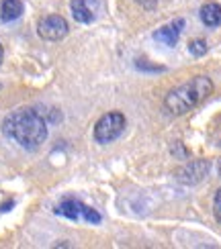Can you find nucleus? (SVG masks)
Listing matches in <instances>:
<instances>
[{"label":"nucleus","mask_w":221,"mask_h":249,"mask_svg":"<svg viewBox=\"0 0 221 249\" xmlns=\"http://www.w3.org/2000/svg\"><path fill=\"white\" fill-rule=\"evenodd\" d=\"M2 131L6 137L15 139L25 149H37L47 139V124L43 117L33 108H20L10 112L2 123Z\"/></svg>","instance_id":"nucleus-1"},{"label":"nucleus","mask_w":221,"mask_h":249,"mask_svg":"<svg viewBox=\"0 0 221 249\" xmlns=\"http://www.w3.org/2000/svg\"><path fill=\"white\" fill-rule=\"evenodd\" d=\"M213 92V82L207 76H195L178 88L170 90L164 98V107L170 115H186L188 110L199 107Z\"/></svg>","instance_id":"nucleus-2"},{"label":"nucleus","mask_w":221,"mask_h":249,"mask_svg":"<svg viewBox=\"0 0 221 249\" xmlns=\"http://www.w3.org/2000/svg\"><path fill=\"white\" fill-rule=\"evenodd\" d=\"M123 131H125V117L121 112H107L94 124V139H97V143L104 145L121 137Z\"/></svg>","instance_id":"nucleus-3"},{"label":"nucleus","mask_w":221,"mask_h":249,"mask_svg":"<svg viewBox=\"0 0 221 249\" xmlns=\"http://www.w3.org/2000/svg\"><path fill=\"white\" fill-rule=\"evenodd\" d=\"M68 20L60 15H47L37 23V33L45 41H60L68 35Z\"/></svg>","instance_id":"nucleus-4"},{"label":"nucleus","mask_w":221,"mask_h":249,"mask_svg":"<svg viewBox=\"0 0 221 249\" xmlns=\"http://www.w3.org/2000/svg\"><path fill=\"white\" fill-rule=\"evenodd\" d=\"M207 172H209V161L195 160V161H188L186 165H182V168L176 172V178L182 184H197L205 178Z\"/></svg>","instance_id":"nucleus-5"},{"label":"nucleus","mask_w":221,"mask_h":249,"mask_svg":"<svg viewBox=\"0 0 221 249\" xmlns=\"http://www.w3.org/2000/svg\"><path fill=\"white\" fill-rule=\"evenodd\" d=\"M182 27H184V18H176L174 23L162 27L160 31H156V33H154V39H156V41H160V43H164V45H168V47H172V45H176L178 35H181Z\"/></svg>","instance_id":"nucleus-6"},{"label":"nucleus","mask_w":221,"mask_h":249,"mask_svg":"<svg viewBox=\"0 0 221 249\" xmlns=\"http://www.w3.org/2000/svg\"><path fill=\"white\" fill-rule=\"evenodd\" d=\"M72 17L78 20V23H90L94 18V6H97V0H72Z\"/></svg>","instance_id":"nucleus-7"},{"label":"nucleus","mask_w":221,"mask_h":249,"mask_svg":"<svg viewBox=\"0 0 221 249\" xmlns=\"http://www.w3.org/2000/svg\"><path fill=\"white\" fill-rule=\"evenodd\" d=\"M84 209H86V204H82L80 200L66 198V200L56 209V213L61 214V216H68V219H72V221H78L80 216L84 214Z\"/></svg>","instance_id":"nucleus-8"},{"label":"nucleus","mask_w":221,"mask_h":249,"mask_svg":"<svg viewBox=\"0 0 221 249\" xmlns=\"http://www.w3.org/2000/svg\"><path fill=\"white\" fill-rule=\"evenodd\" d=\"M201 20L207 27H219L221 25V6L217 2H205L201 6Z\"/></svg>","instance_id":"nucleus-9"},{"label":"nucleus","mask_w":221,"mask_h":249,"mask_svg":"<svg viewBox=\"0 0 221 249\" xmlns=\"http://www.w3.org/2000/svg\"><path fill=\"white\" fill-rule=\"evenodd\" d=\"M20 15H23V2H20V0H2V8H0V18H2L4 23L17 20Z\"/></svg>","instance_id":"nucleus-10"},{"label":"nucleus","mask_w":221,"mask_h":249,"mask_svg":"<svg viewBox=\"0 0 221 249\" xmlns=\"http://www.w3.org/2000/svg\"><path fill=\"white\" fill-rule=\"evenodd\" d=\"M207 49H209V45H207V41H203V39H195V41H191V45H188V51H191L195 57L205 55Z\"/></svg>","instance_id":"nucleus-11"},{"label":"nucleus","mask_w":221,"mask_h":249,"mask_svg":"<svg viewBox=\"0 0 221 249\" xmlns=\"http://www.w3.org/2000/svg\"><path fill=\"white\" fill-rule=\"evenodd\" d=\"M84 219H86L88 223H94V225H97V223H100V214L97 213V211H94V209H90V206H86V209H84Z\"/></svg>","instance_id":"nucleus-12"},{"label":"nucleus","mask_w":221,"mask_h":249,"mask_svg":"<svg viewBox=\"0 0 221 249\" xmlns=\"http://www.w3.org/2000/svg\"><path fill=\"white\" fill-rule=\"evenodd\" d=\"M213 211H215V219L221 223V188L215 194V200H213Z\"/></svg>","instance_id":"nucleus-13"},{"label":"nucleus","mask_w":221,"mask_h":249,"mask_svg":"<svg viewBox=\"0 0 221 249\" xmlns=\"http://www.w3.org/2000/svg\"><path fill=\"white\" fill-rule=\"evenodd\" d=\"M2 55H4V49H2V45H0V64H2Z\"/></svg>","instance_id":"nucleus-14"},{"label":"nucleus","mask_w":221,"mask_h":249,"mask_svg":"<svg viewBox=\"0 0 221 249\" xmlns=\"http://www.w3.org/2000/svg\"><path fill=\"white\" fill-rule=\"evenodd\" d=\"M217 170H219V176H221V160H219V165H217Z\"/></svg>","instance_id":"nucleus-15"}]
</instances>
